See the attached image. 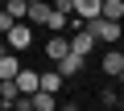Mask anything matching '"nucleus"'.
<instances>
[{"mask_svg":"<svg viewBox=\"0 0 124 111\" xmlns=\"http://www.w3.org/2000/svg\"><path fill=\"white\" fill-rule=\"evenodd\" d=\"M83 29L95 37V45H116V41H120V33H124V29H120V21H108L103 13L87 17V21H83Z\"/></svg>","mask_w":124,"mask_h":111,"instance_id":"f257e3e1","label":"nucleus"},{"mask_svg":"<svg viewBox=\"0 0 124 111\" xmlns=\"http://www.w3.org/2000/svg\"><path fill=\"white\" fill-rule=\"evenodd\" d=\"M33 33H37V29H33L29 21H13V25H8V33H4V45H8L13 53H21V49H29V45H33Z\"/></svg>","mask_w":124,"mask_h":111,"instance_id":"f03ea898","label":"nucleus"},{"mask_svg":"<svg viewBox=\"0 0 124 111\" xmlns=\"http://www.w3.org/2000/svg\"><path fill=\"white\" fill-rule=\"evenodd\" d=\"M54 66H58V74H62V78H75V74L87 66V53H75V49H66V53H62V58L54 62Z\"/></svg>","mask_w":124,"mask_h":111,"instance_id":"7ed1b4c3","label":"nucleus"},{"mask_svg":"<svg viewBox=\"0 0 124 111\" xmlns=\"http://www.w3.org/2000/svg\"><path fill=\"white\" fill-rule=\"evenodd\" d=\"M50 0H29V8H25V21L33 25V29H46V21H50Z\"/></svg>","mask_w":124,"mask_h":111,"instance_id":"20e7f679","label":"nucleus"},{"mask_svg":"<svg viewBox=\"0 0 124 111\" xmlns=\"http://www.w3.org/2000/svg\"><path fill=\"white\" fill-rule=\"evenodd\" d=\"M66 37H70V49H75V53H91V49H95V37H91L83 25H79V29H66Z\"/></svg>","mask_w":124,"mask_h":111,"instance_id":"39448f33","label":"nucleus"},{"mask_svg":"<svg viewBox=\"0 0 124 111\" xmlns=\"http://www.w3.org/2000/svg\"><path fill=\"white\" fill-rule=\"evenodd\" d=\"M66 49H70V37H66V33H54V37L46 41V58H50V62H58Z\"/></svg>","mask_w":124,"mask_h":111,"instance_id":"423d86ee","label":"nucleus"},{"mask_svg":"<svg viewBox=\"0 0 124 111\" xmlns=\"http://www.w3.org/2000/svg\"><path fill=\"white\" fill-rule=\"evenodd\" d=\"M62 82H66V78L58 74V66H54V70H41V74H37V86H41V91H50V95H58V91H62Z\"/></svg>","mask_w":124,"mask_h":111,"instance_id":"0eeeda50","label":"nucleus"},{"mask_svg":"<svg viewBox=\"0 0 124 111\" xmlns=\"http://www.w3.org/2000/svg\"><path fill=\"white\" fill-rule=\"evenodd\" d=\"M13 82L21 86V95H33V91H37V70H29V66H21V70L13 74Z\"/></svg>","mask_w":124,"mask_h":111,"instance_id":"6e6552de","label":"nucleus"},{"mask_svg":"<svg viewBox=\"0 0 124 111\" xmlns=\"http://www.w3.org/2000/svg\"><path fill=\"white\" fill-rule=\"evenodd\" d=\"M29 107H33V111H54V107H58V95H50V91L37 86V91L29 95Z\"/></svg>","mask_w":124,"mask_h":111,"instance_id":"1a4fd4ad","label":"nucleus"},{"mask_svg":"<svg viewBox=\"0 0 124 111\" xmlns=\"http://www.w3.org/2000/svg\"><path fill=\"white\" fill-rule=\"evenodd\" d=\"M99 66H103V74H108V78H116V74H120V66H124V53H120V49H108Z\"/></svg>","mask_w":124,"mask_h":111,"instance_id":"9d476101","label":"nucleus"},{"mask_svg":"<svg viewBox=\"0 0 124 111\" xmlns=\"http://www.w3.org/2000/svg\"><path fill=\"white\" fill-rule=\"evenodd\" d=\"M17 70H21V58H17L13 49H4V53H0V78H13Z\"/></svg>","mask_w":124,"mask_h":111,"instance_id":"9b49d317","label":"nucleus"},{"mask_svg":"<svg viewBox=\"0 0 124 111\" xmlns=\"http://www.w3.org/2000/svg\"><path fill=\"white\" fill-rule=\"evenodd\" d=\"M99 13H103L108 21H124V0H103Z\"/></svg>","mask_w":124,"mask_h":111,"instance_id":"f8f14e48","label":"nucleus"},{"mask_svg":"<svg viewBox=\"0 0 124 111\" xmlns=\"http://www.w3.org/2000/svg\"><path fill=\"white\" fill-rule=\"evenodd\" d=\"M99 4H103V0H75V17H83V21H87V17H95V13H99Z\"/></svg>","mask_w":124,"mask_h":111,"instance_id":"ddd939ff","label":"nucleus"},{"mask_svg":"<svg viewBox=\"0 0 124 111\" xmlns=\"http://www.w3.org/2000/svg\"><path fill=\"white\" fill-rule=\"evenodd\" d=\"M25 8H29V0H8V4H4V13L13 21H25Z\"/></svg>","mask_w":124,"mask_h":111,"instance_id":"4468645a","label":"nucleus"},{"mask_svg":"<svg viewBox=\"0 0 124 111\" xmlns=\"http://www.w3.org/2000/svg\"><path fill=\"white\" fill-rule=\"evenodd\" d=\"M50 8H54V13H66V17H70V13H75V0H50Z\"/></svg>","mask_w":124,"mask_h":111,"instance_id":"2eb2a0df","label":"nucleus"},{"mask_svg":"<svg viewBox=\"0 0 124 111\" xmlns=\"http://www.w3.org/2000/svg\"><path fill=\"white\" fill-rule=\"evenodd\" d=\"M99 99H103V107H120V95H116V91H112V86H108V91H103V95H99Z\"/></svg>","mask_w":124,"mask_h":111,"instance_id":"dca6fc26","label":"nucleus"},{"mask_svg":"<svg viewBox=\"0 0 124 111\" xmlns=\"http://www.w3.org/2000/svg\"><path fill=\"white\" fill-rule=\"evenodd\" d=\"M116 82H120V86H124V66H120V74H116Z\"/></svg>","mask_w":124,"mask_h":111,"instance_id":"f3484780","label":"nucleus"},{"mask_svg":"<svg viewBox=\"0 0 124 111\" xmlns=\"http://www.w3.org/2000/svg\"><path fill=\"white\" fill-rule=\"evenodd\" d=\"M0 107H4V99H0Z\"/></svg>","mask_w":124,"mask_h":111,"instance_id":"a211bd4d","label":"nucleus"}]
</instances>
